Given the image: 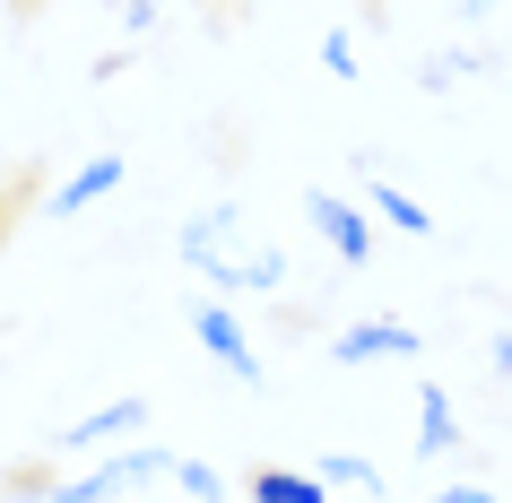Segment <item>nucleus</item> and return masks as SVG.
Wrapping results in <instances>:
<instances>
[{
  "instance_id": "obj_1",
  "label": "nucleus",
  "mask_w": 512,
  "mask_h": 503,
  "mask_svg": "<svg viewBox=\"0 0 512 503\" xmlns=\"http://www.w3.org/2000/svg\"><path fill=\"white\" fill-rule=\"evenodd\" d=\"M183 261L200 269V278H217V287H235V295H278L287 287V252H278V243H235V217L226 209H209V217L183 226Z\"/></svg>"
},
{
  "instance_id": "obj_2",
  "label": "nucleus",
  "mask_w": 512,
  "mask_h": 503,
  "mask_svg": "<svg viewBox=\"0 0 512 503\" xmlns=\"http://www.w3.org/2000/svg\"><path fill=\"white\" fill-rule=\"evenodd\" d=\"M148 477H174V451H157V443H139V451H113V460H96L87 477L53 486L44 503H113V495H131V486H148Z\"/></svg>"
},
{
  "instance_id": "obj_3",
  "label": "nucleus",
  "mask_w": 512,
  "mask_h": 503,
  "mask_svg": "<svg viewBox=\"0 0 512 503\" xmlns=\"http://www.w3.org/2000/svg\"><path fill=\"white\" fill-rule=\"evenodd\" d=\"M191 339L209 347V356L235 373V382H261V365H252V339H243V321L226 313V304H200V313H191Z\"/></svg>"
},
{
  "instance_id": "obj_4",
  "label": "nucleus",
  "mask_w": 512,
  "mask_h": 503,
  "mask_svg": "<svg viewBox=\"0 0 512 503\" xmlns=\"http://www.w3.org/2000/svg\"><path fill=\"white\" fill-rule=\"evenodd\" d=\"M374 356H417V330L382 313V321H356V330L330 339V365H374Z\"/></svg>"
},
{
  "instance_id": "obj_5",
  "label": "nucleus",
  "mask_w": 512,
  "mask_h": 503,
  "mask_svg": "<svg viewBox=\"0 0 512 503\" xmlns=\"http://www.w3.org/2000/svg\"><path fill=\"white\" fill-rule=\"evenodd\" d=\"M313 226H322V243H330V252H339L348 269H365V261H374V226H365V217H356L348 200L313 191Z\"/></svg>"
},
{
  "instance_id": "obj_6",
  "label": "nucleus",
  "mask_w": 512,
  "mask_h": 503,
  "mask_svg": "<svg viewBox=\"0 0 512 503\" xmlns=\"http://www.w3.org/2000/svg\"><path fill=\"white\" fill-rule=\"evenodd\" d=\"M148 425V399H113V408H96V417H79L70 434H53L61 451H105V443H122V434H139Z\"/></svg>"
},
{
  "instance_id": "obj_7",
  "label": "nucleus",
  "mask_w": 512,
  "mask_h": 503,
  "mask_svg": "<svg viewBox=\"0 0 512 503\" xmlns=\"http://www.w3.org/2000/svg\"><path fill=\"white\" fill-rule=\"evenodd\" d=\"M105 191H122V157H87L79 174H70V183L44 200V217H79V209H96Z\"/></svg>"
},
{
  "instance_id": "obj_8",
  "label": "nucleus",
  "mask_w": 512,
  "mask_h": 503,
  "mask_svg": "<svg viewBox=\"0 0 512 503\" xmlns=\"http://www.w3.org/2000/svg\"><path fill=\"white\" fill-rule=\"evenodd\" d=\"M452 443H460L452 391H443V382H417V451H426V460H452Z\"/></svg>"
},
{
  "instance_id": "obj_9",
  "label": "nucleus",
  "mask_w": 512,
  "mask_h": 503,
  "mask_svg": "<svg viewBox=\"0 0 512 503\" xmlns=\"http://www.w3.org/2000/svg\"><path fill=\"white\" fill-rule=\"evenodd\" d=\"M365 174H374V217H382V226H400V235H434V217L417 209L408 191H391V174H382L374 157H365Z\"/></svg>"
},
{
  "instance_id": "obj_10",
  "label": "nucleus",
  "mask_w": 512,
  "mask_h": 503,
  "mask_svg": "<svg viewBox=\"0 0 512 503\" xmlns=\"http://www.w3.org/2000/svg\"><path fill=\"white\" fill-rule=\"evenodd\" d=\"M252 503H330V486L304 469H252Z\"/></svg>"
},
{
  "instance_id": "obj_11",
  "label": "nucleus",
  "mask_w": 512,
  "mask_h": 503,
  "mask_svg": "<svg viewBox=\"0 0 512 503\" xmlns=\"http://www.w3.org/2000/svg\"><path fill=\"white\" fill-rule=\"evenodd\" d=\"M313 477H322V486H356V495H374V486H382V469H374V460H356V451H330Z\"/></svg>"
},
{
  "instance_id": "obj_12",
  "label": "nucleus",
  "mask_w": 512,
  "mask_h": 503,
  "mask_svg": "<svg viewBox=\"0 0 512 503\" xmlns=\"http://www.w3.org/2000/svg\"><path fill=\"white\" fill-rule=\"evenodd\" d=\"M174 486H183L191 503H226V477H217L209 460H174Z\"/></svg>"
},
{
  "instance_id": "obj_13",
  "label": "nucleus",
  "mask_w": 512,
  "mask_h": 503,
  "mask_svg": "<svg viewBox=\"0 0 512 503\" xmlns=\"http://www.w3.org/2000/svg\"><path fill=\"white\" fill-rule=\"evenodd\" d=\"M322 61H330V79H356V35L330 27V35H322Z\"/></svg>"
},
{
  "instance_id": "obj_14",
  "label": "nucleus",
  "mask_w": 512,
  "mask_h": 503,
  "mask_svg": "<svg viewBox=\"0 0 512 503\" xmlns=\"http://www.w3.org/2000/svg\"><path fill=\"white\" fill-rule=\"evenodd\" d=\"M460 70H478V61H469V53H434V61H426V79H434V87L460 79Z\"/></svg>"
},
{
  "instance_id": "obj_15",
  "label": "nucleus",
  "mask_w": 512,
  "mask_h": 503,
  "mask_svg": "<svg viewBox=\"0 0 512 503\" xmlns=\"http://www.w3.org/2000/svg\"><path fill=\"white\" fill-rule=\"evenodd\" d=\"M486 356H495V373L512 382V330H495V339H486Z\"/></svg>"
},
{
  "instance_id": "obj_16",
  "label": "nucleus",
  "mask_w": 512,
  "mask_h": 503,
  "mask_svg": "<svg viewBox=\"0 0 512 503\" xmlns=\"http://www.w3.org/2000/svg\"><path fill=\"white\" fill-rule=\"evenodd\" d=\"M434 503H495V495H486V486H443Z\"/></svg>"
},
{
  "instance_id": "obj_17",
  "label": "nucleus",
  "mask_w": 512,
  "mask_h": 503,
  "mask_svg": "<svg viewBox=\"0 0 512 503\" xmlns=\"http://www.w3.org/2000/svg\"><path fill=\"white\" fill-rule=\"evenodd\" d=\"M157 9L165 0H131V27H157Z\"/></svg>"
},
{
  "instance_id": "obj_18",
  "label": "nucleus",
  "mask_w": 512,
  "mask_h": 503,
  "mask_svg": "<svg viewBox=\"0 0 512 503\" xmlns=\"http://www.w3.org/2000/svg\"><path fill=\"white\" fill-rule=\"evenodd\" d=\"M460 9H469V18H486V9H495V0H460Z\"/></svg>"
},
{
  "instance_id": "obj_19",
  "label": "nucleus",
  "mask_w": 512,
  "mask_h": 503,
  "mask_svg": "<svg viewBox=\"0 0 512 503\" xmlns=\"http://www.w3.org/2000/svg\"><path fill=\"white\" fill-rule=\"evenodd\" d=\"M9 503H27V495H9Z\"/></svg>"
}]
</instances>
